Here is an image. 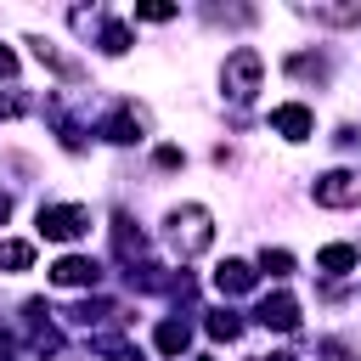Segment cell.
Segmentation results:
<instances>
[{
	"instance_id": "6da1fadb",
	"label": "cell",
	"mask_w": 361,
	"mask_h": 361,
	"mask_svg": "<svg viewBox=\"0 0 361 361\" xmlns=\"http://www.w3.org/2000/svg\"><path fill=\"white\" fill-rule=\"evenodd\" d=\"M209 243H214V220H209L203 203H180V209H169V248H175L180 259L203 254Z\"/></svg>"
},
{
	"instance_id": "7a4b0ae2",
	"label": "cell",
	"mask_w": 361,
	"mask_h": 361,
	"mask_svg": "<svg viewBox=\"0 0 361 361\" xmlns=\"http://www.w3.org/2000/svg\"><path fill=\"white\" fill-rule=\"evenodd\" d=\"M259 73H265V62H259V51L254 45H237L231 56H226V96L231 102H254V90H259Z\"/></svg>"
},
{
	"instance_id": "3957f363",
	"label": "cell",
	"mask_w": 361,
	"mask_h": 361,
	"mask_svg": "<svg viewBox=\"0 0 361 361\" xmlns=\"http://www.w3.org/2000/svg\"><path fill=\"white\" fill-rule=\"evenodd\" d=\"M85 231H90V209H79V203H51V209H39V237L73 243V237H85Z\"/></svg>"
},
{
	"instance_id": "277c9868",
	"label": "cell",
	"mask_w": 361,
	"mask_h": 361,
	"mask_svg": "<svg viewBox=\"0 0 361 361\" xmlns=\"http://www.w3.org/2000/svg\"><path fill=\"white\" fill-rule=\"evenodd\" d=\"M316 203H322V209H350V203H361V175L327 169V175L316 180Z\"/></svg>"
},
{
	"instance_id": "5b68a950",
	"label": "cell",
	"mask_w": 361,
	"mask_h": 361,
	"mask_svg": "<svg viewBox=\"0 0 361 361\" xmlns=\"http://www.w3.org/2000/svg\"><path fill=\"white\" fill-rule=\"evenodd\" d=\"M51 282H56V288H96V282H102V265L85 259V254H62V259L51 265Z\"/></svg>"
},
{
	"instance_id": "8992f818",
	"label": "cell",
	"mask_w": 361,
	"mask_h": 361,
	"mask_svg": "<svg viewBox=\"0 0 361 361\" xmlns=\"http://www.w3.org/2000/svg\"><path fill=\"white\" fill-rule=\"evenodd\" d=\"M254 316H259V327H276V333H293V327H299V299H293V293H265Z\"/></svg>"
},
{
	"instance_id": "52a82bcc",
	"label": "cell",
	"mask_w": 361,
	"mask_h": 361,
	"mask_svg": "<svg viewBox=\"0 0 361 361\" xmlns=\"http://www.w3.org/2000/svg\"><path fill=\"white\" fill-rule=\"evenodd\" d=\"M271 124L288 135V141H305L310 130H316V118H310V107H299V102H282L276 113H271Z\"/></svg>"
},
{
	"instance_id": "ba28073f",
	"label": "cell",
	"mask_w": 361,
	"mask_h": 361,
	"mask_svg": "<svg viewBox=\"0 0 361 361\" xmlns=\"http://www.w3.org/2000/svg\"><path fill=\"white\" fill-rule=\"evenodd\" d=\"M141 130H147V113H141V107H124V113H113V118L102 124V135H107V141H118V147L141 141Z\"/></svg>"
},
{
	"instance_id": "9c48e42d",
	"label": "cell",
	"mask_w": 361,
	"mask_h": 361,
	"mask_svg": "<svg viewBox=\"0 0 361 361\" xmlns=\"http://www.w3.org/2000/svg\"><path fill=\"white\" fill-rule=\"evenodd\" d=\"M254 276H259V271H254L248 259H226V265H214V288H220V293H248Z\"/></svg>"
},
{
	"instance_id": "30bf717a",
	"label": "cell",
	"mask_w": 361,
	"mask_h": 361,
	"mask_svg": "<svg viewBox=\"0 0 361 361\" xmlns=\"http://www.w3.org/2000/svg\"><path fill=\"white\" fill-rule=\"evenodd\" d=\"M316 271H327V276H344V271H355V248H350V243H327V248L316 254Z\"/></svg>"
},
{
	"instance_id": "8fae6325",
	"label": "cell",
	"mask_w": 361,
	"mask_h": 361,
	"mask_svg": "<svg viewBox=\"0 0 361 361\" xmlns=\"http://www.w3.org/2000/svg\"><path fill=\"white\" fill-rule=\"evenodd\" d=\"M186 344H192V327H186V322H175V316L158 322V350H164V355H186Z\"/></svg>"
},
{
	"instance_id": "7c38bea8",
	"label": "cell",
	"mask_w": 361,
	"mask_h": 361,
	"mask_svg": "<svg viewBox=\"0 0 361 361\" xmlns=\"http://www.w3.org/2000/svg\"><path fill=\"white\" fill-rule=\"evenodd\" d=\"M34 56H39L45 68H56L62 79H79V62H73V56H62V51H56L51 39H34Z\"/></svg>"
},
{
	"instance_id": "4fadbf2b",
	"label": "cell",
	"mask_w": 361,
	"mask_h": 361,
	"mask_svg": "<svg viewBox=\"0 0 361 361\" xmlns=\"http://www.w3.org/2000/svg\"><path fill=\"white\" fill-rule=\"evenodd\" d=\"M34 265V243H0V271H28Z\"/></svg>"
},
{
	"instance_id": "5bb4252c",
	"label": "cell",
	"mask_w": 361,
	"mask_h": 361,
	"mask_svg": "<svg viewBox=\"0 0 361 361\" xmlns=\"http://www.w3.org/2000/svg\"><path fill=\"white\" fill-rule=\"evenodd\" d=\"M310 17L316 23H361V6L350 0V6H310Z\"/></svg>"
},
{
	"instance_id": "9a60e30c",
	"label": "cell",
	"mask_w": 361,
	"mask_h": 361,
	"mask_svg": "<svg viewBox=\"0 0 361 361\" xmlns=\"http://www.w3.org/2000/svg\"><path fill=\"white\" fill-rule=\"evenodd\" d=\"M102 51H107V56H124V51H130V28H124V23H107V28H102Z\"/></svg>"
},
{
	"instance_id": "2e32d148",
	"label": "cell",
	"mask_w": 361,
	"mask_h": 361,
	"mask_svg": "<svg viewBox=\"0 0 361 361\" xmlns=\"http://www.w3.org/2000/svg\"><path fill=\"white\" fill-rule=\"evenodd\" d=\"M203 327H209L214 338H237V333H243V322H237L231 310H209V322H203Z\"/></svg>"
},
{
	"instance_id": "e0dca14e",
	"label": "cell",
	"mask_w": 361,
	"mask_h": 361,
	"mask_svg": "<svg viewBox=\"0 0 361 361\" xmlns=\"http://www.w3.org/2000/svg\"><path fill=\"white\" fill-rule=\"evenodd\" d=\"M259 271H271V276H288V271H293V254H288V248H265V254H259Z\"/></svg>"
},
{
	"instance_id": "ac0fdd59",
	"label": "cell",
	"mask_w": 361,
	"mask_h": 361,
	"mask_svg": "<svg viewBox=\"0 0 361 361\" xmlns=\"http://www.w3.org/2000/svg\"><path fill=\"white\" fill-rule=\"evenodd\" d=\"M135 17H141V23H169L175 6H158V0H152V6H135Z\"/></svg>"
},
{
	"instance_id": "d6986e66",
	"label": "cell",
	"mask_w": 361,
	"mask_h": 361,
	"mask_svg": "<svg viewBox=\"0 0 361 361\" xmlns=\"http://www.w3.org/2000/svg\"><path fill=\"white\" fill-rule=\"evenodd\" d=\"M102 350H107L113 361H141V350H135V344H118V338H102Z\"/></svg>"
},
{
	"instance_id": "ffe728a7",
	"label": "cell",
	"mask_w": 361,
	"mask_h": 361,
	"mask_svg": "<svg viewBox=\"0 0 361 361\" xmlns=\"http://www.w3.org/2000/svg\"><path fill=\"white\" fill-rule=\"evenodd\" d=\"M23 107H28V102H23V96H0V118H17V113H23Z\"/></svg>"
},
{
	"instance_id": "44dd1931",
	"label": "cell",
	"mask_w": 361,
	"mask_h": 361,
	"mask_svg": "<svg viewBox=\"0 0 361 361\" xmlns=\"http://www.w3.org/2000/svg\"><path fill=\"white\" fill-rule=\"evenodd\" d=\"M6 73H17V56H11L6 45H0V79H6Z\"/></svg>"
},
{
	"instance_id": "7402d4cb",
	"label": "cell",
	"mask_w": 361,
	"mask_h": 361,
	"mask_svg": "<svg viewBox=\"0 0 361 361\" xmlns=\"http://www.w3.org/2000/svg\"><path fill=\"white\" fill-rule=\"evenodd\" d=\"M6 214H11V197H6V192H0V226H6Z\"/></svg>"
},
{
	"instance_id": "603a6c76",
	"label": "cell",
	"mask_w": 361,
	"mask_h": 361,
	"mask_svg": "<svg viewBox=\"0 0 361 361\" xmlns=\"http://www.w3.org/2000/svg\"><path fill=\"white\" fill-rule=\"evenodd\" d=\"M271 361H299V355H288V350H276V355H271Z\"/></svg>"
},
{
	"instance_id": "cb8c5ba5",
	"label": "cell",
	"mask_w": 361,
	"mask_h": 361,
	"mask_svg": "<svg viewBox=\"0 0 361 361\" xmlns=\"http://www.w3.org/2000/svg\"><path fill=\"white\" fill-rule=\"evenodd\" d=\"M6 344H11V333H6V327H0V350H6Z\"/></svg>"
},
{
	"instance_id": "d4e9b609",
	"label": "cell",
	"mask_w": 361,
	"mask_h": 361,
	"mask_svg": "<svg viewBox=\"0 0 361 361\" xmlns=\"http://www.w3.org/2000/svg\"><path fill=\"white\" fill-rule=\"evenodd\" d=\"M197 361H209V355H197Z\"/></svg>"
},
{
	"instance_id": "484cf974",
	"label": "cell",
	"mask_w": 361,
	"mask_h": 361,
	"mask_svg": "<svg viewBox=\"0 0 361 361\" xmlns=\"http://www.w3.org/2000/svg\"><path fill=\"white\" fill-rule=\"evenodd\" d=\"M6 361H11V355H6Z\"/></svg>"
}]
</instances>
